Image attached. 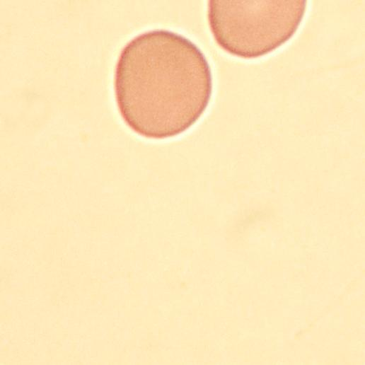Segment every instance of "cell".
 I'll return each instance as SVG.
<instances>
[{
    "instance_id": "6da1fadb",
    "label": "cell",
    "mask_w": 365,
    "mask_h": 365,
    "mask_svg": "<svg viewBox=\"0 0 365 365\" xmlns=\"http://www.w3.org/2000/svg\"><path fill=\"white\" fill-rule=\"evenodd\" d=\"M114 91L119 112L147 139L178 136L194 125L212 94V74L202 50L185 36L156 29L132 39L120 53Z\"/></svg>"
},
{
    "instance_id": "7a4b0ae2",
    "label": "cell",
    "mask_w": 365,
    "mask_h": 365,
    "mask_svg": "<svg viewBox=\"0 0 365 365\" xmlns=\"http://www.w3.org/2000/svg\"><path fill=\"white\" fill-rule=\"evenodd\" d=\"M306 4V0H211L207 18L221 48L240 58L255 59L294 36Z\"/></svg>"
}]
</instances>
